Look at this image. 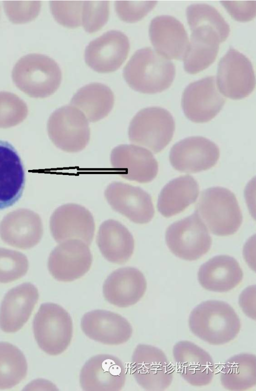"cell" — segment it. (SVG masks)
Returning <instances> with one entry per match:
<instances>
[{"mask_svg":"<svg viewBox=\"0 0 256 391\" xmlns=\"http://www.w3.org/2000/svg\"><path fill=\"white\" fill-rule=\"evenodd\" d=\"M220 157L218 146L210 140L200 136L183 139L172 148L170 162L176 170L196 173L214 166Z\"/></svg>","mask_w":256,"mask_h":391,"instance_id":"obj_13","label":"cell"},{"mask_svg":"<svg viewBox=\"0 0 256 391\" xmlns=\"http://www.w3.org/2000/svg\"><path fill=\"white\" fill-rule=\"evenodd\" d=\"M223 387L229 390H245L256 384L255 354L242 353L236 354L224 364L220 374Z\"/></svg>","mask_w":256,"mask_h":391,"instance_id":"obj_31","label":"cell"},{"mask_svg":"<svg viewBox=\"0 0 256 391\" xmlns=\"http://www.w3.org/2000/svg\"><path fill=\"white\" fill-rule=\"evenodd\" d=\"M243 276L239 263L227 255L210 258L200 266L198 274V280L204 288L218 292H227L236 287Z\"/></svg>","mask_w":256,"mask_h":391,"instance_id":"obj_27","label":"cell"},{"mask_svg":"<svg viewBox=\"0 0 256 391\" xmlns=\"http://www.w3.org/2000/svg\"><path fill=\"white\" fill-rule=\"evenodd\" d=\"M12 78L15 85L29 96L44 98L58 89L62 74L54 60L33 53L18 60L12 70Z\"/></svg>","mask_w":256,"mask_h":391,"instance_id":"obj_3","label":"cell"},{"mask_svg":"<svg viewBox=\"0 0 256 391\" xmlns=\"http://www.w3.org/2000/svg\"><path fill=\"white\" fill-rule=\"evenodd\" d=\"M165 238L174 254L189 261L197 260L206 254L212 242L206 226L196 212L169 226Z\"/></svg>","mask_w":256,"mask_h":391,"instance_id":"obj_7","label":"cell"},{"mask_svg":"<svg viewBox=\"0 0 256 391\" xmlns=\"http://www.w3.org/2000/svg\"><path fill=\"white\" fill-rule=\"evenodd\" d=\"M126 372L122 362L108 354L90 358L83 366L80 384L84 390L118 391L124 386Z\"/></svg>","mask_w":256,"mask_h":391,"instance_id":"obj_15","label":"cell"},{"mask_svg":"<svg viewBox=\"0 0 256 391\" xmlns=\"http://www.w3.org/2000/svg\"><path fill=\"white\" fill-rule=\"evenodd\" d=\"M172 354L178 373L188 383L202 386L212 382L214 364L203 348L191 342L182 340L174 345Z\"/></svg>","mask_w":256,"mask_h":391,"instance_id":"obj_19","label":"cell"},{"mask_svg":"<svg viewBox=\"0 0 256 391\" xmlns=\"http://www.w3.org/2000/svg\"><path fill=\"white\" fill-rule=\"evenodd\" d=\"M50 230L54 240L62 242L76 238L90 245L95 231L91 212L85 207L69 203L58 208L50 218Z\"/></svg>","mask_w":256,"mask_h":391,"instance_id":"obj_17","label":"cell"},{"mask_svg":"<svg viewBox=\"0 0 256 391\" xmlns=\"http://www.w3.org/2000/svg\"><path fill=\"white\" fill-rule=\"evenodd\" d=\"M190 331L212 345H222L234 340L240 332L241 322L232 307L218 300L203 302L191 312L188 318Z\"/></svg>","mask_w":256,"mask_h":391,"instance_id":"obj_1","label":"cell"},{"mask_svg":"<svg viewBox=\"0 0 256 391\" xmlns=\"http://www.w3.org/2000/svg\"><path fill=\"white\" fill-rule=\"evenodd\" d=\"M37 288L30 282L10 290L0 308V328L6 332L20 330L26 322L38 300Z\"/></svg>","mask_w":256,"mask_h":391,"instance_id":"obj_22","label":"cell"},{"mask_svg":"<svg viewBox=\"0 0 256 391\" xmlns=\"http://www.w3.org/2000/svg\"><path fill=\"white\" fill-rule=\"evenodd\" d=\"M104 196L114 210L136 224H146L154 216L152 198L140 187L112 182L106 189Z\"/></svg>","mask_w":256,"mask_h":391,"instance_id":"obj_16","label":"cell"},{"mask_svg":"<svg viewBox=\"0 0 256 391\" xmlns=\"http://www.w3.org/2000/svg\"><path fill=\"white\" fill-rule=\"evenodd\" d=\"M92 256L88 245L80 240L71 238L62 242L50 252L48 270L60 282H72L84 276L90 269Z\"/></svg>","mask_w":256,"mask_h":391,"instance_id":"obj_12","label":"cell"},{"mask_svg":"<svg viewBox=\"0 0 256 391\" xmlns=\"http://www.w3.org/2000/svg\"><path fill=\"white\" fill-rule=\"evenodd\" d=\"M6 15L15 24L25 23L36 18L40 8V0H9L2 2Z\"/></svg>","mask_w":256,"mask_h":391,"instance_id":"obj_38","label":"cell"},{"mask_svg":"<svg viewBox=\"0 0 256 391\" xmlns=\"http://www.w3.org/2000/svg\"><path fill=\"white\" fill-rule=\"evenodd\" d=\"M147 284L143 274L132 267L112 272L103 285L104 296L109 303L126 308L137 303L144 296Z\"/></svg>","mask_w":256,"mask_h":391,"instance_id":"obj_23","label":"cell"},{"mask_svg":"<svg viewBox=\"0 0 256 391\" xmlns=\"http://www.w3.org/2000/svg\"><path fill=\"white\" fill-rule=\"evenodd\" d=\"M255 85L252 62L244 54L230 48L218 64L217 87L220 92L229 98L240 100L248 96Z\"/></svg>","mask_w":256,"mask_h":391,"instance_id":"obj_10","label":"cell"},{"mask_svg":"<svg viewBox=\"0 0 256 391\" xmlns=\"http://www.w3.org/2000/svg\"><path fill=\"white\" fill-rule=\"evenodd\" d=\"M28 262L23 254L14 250L0 248V282L15 281L27 272Z\"/></svg>","mask_w":256,"mask_h":391,"instance_id":"obj_35","label":"cell"},{"mask_svg":"<svg viewBox=\"0 0 256 391\" xmlns=\"http://www.w3.org/2000/svg\"><path fill=\"white\" fill-rule=\"evenodd\" d=\"M199 192V185L193 177L188 175L178 177L162 190L158 197V209L166 218L175 216L194 202Z\"/></svg>","mask_w":256,"mask_h":391,"instance_id":"obj_29","label":"cell"},{"mask_svg":"<svg viewBox=\"0 0 256 391\" xmlns=\"http://www.w3.org/2000/svg\"></svg>","mask_w":256,"mask_h":391,"instance_id":"obj_42","label":"cell"},{"mask_svg":"<svg viewBox=\"0 0 256 391\" xmlns=\"http://www.w3.org/2000/svg\"><path fill=\"white\" fill-rule=\"evenodd\" d=\"M175 369L164 352L149 344H140L132 355L130 373L147 390H164L172 384Z\"/></svg>","mask_w":256,"mask_h":391,"instance_id":"obj_8","label":"cell"},{"mask_svg":"<svg viewBox=\"0 0 256 391\" xmlns=\"http://www.w3.org/2000/svg\"><path fill=\"white\" fill-rule=\"evenodd\" d=\"M195 212L200 215L212 233L218 236L234 234L242 222L236 196L222 187H212L202 191Z\"/></svg>","mask_w":256,"mask_h":391,"instance_id":"obj_4","label":"cell"},{"mask_svg":"<svg viewBox=\"0 0 256 391\" xmlns=\"http://www.w3.org/2000/svg\"><path fill=\"white\" fill-rule=\"evenodd\" d=\"M190 41L183 58L184 69L190 74H198L215 60L220 44L224 40L214 28L206 26L190 28Z\"/></svg>","mask_w":256,"mask_h":391,"instance_id":"obj_26","label":"cell"},{"mask_svg":"<svg viewBox=\"0 0 256 391\" xmlns=\"http://www.w3.org/2000/svg\"><path fill=\"white\" fill-rule=\"evenodd\" d=\"M33 330L40 348L48 354L57 356L64 352L70 344L73 334L72 319L60 306L44 303L34 316Z\"/></svg>","mask_w":256,"mask_h":391,"instance_id":"obj_5","label":"cell"},{"mask_svg":"<svg viewBox=\"0 0 256 391\" xmlns=\"http://www.w3.org/2000/svg\"><path fill=\"white\" fill-rule=\"evenodd\" d=\"M149 35L157 52L167 58H184L189 40L184 26L177 18L166 15L156 16L150 23Z\"/></svg>","mask_w":256,"mask_h":391,"instance_id":"obj_24","label":"cell"},{"mask_svg":"<svg viewBox=\"0 0 256 391\" xmlns=\"http://www.w3.org/2000/svg\"><path fill=\"white\" fill-rule=\"evenodd\" d=\"M24 184V168L18 154L11 144L0 140V210L20 198Z\"/></svg>","mask_w":256,"mask_h":391,"instance_id":"obj_25","label":"cell"},{"mask_svg":"<svg viewBox=\"0 0 256 391\" xmlns=\"http://www.w3.org/2000/svg\"><path fill=\"white\" fill-rule=\"evenodd\" d=\"M96 243L104 258L115 264H123L132 256L134 238L128 229L118 220L110 219L100 226Z\"/></svg>","mask_w":256,"mask_h":391,"instance_id":"obj_28","label":"cell"},{"mask_svg":"<svg viewBox=\"0 0 256 391\" xmlns=\"http://www.w3.org/2000/svg\"><path fill=\"white\" fill-rule=\"evenodd\" d=\"M80 326L90 338L107 345L124 344L132 333V326L126 318L118 313L104 310L86 313Z\"/></svg>","mask_w":256,"mask_h":391,"instance_id":"obj_20","label":"cell"},{"mask_svg":"<svg viewBox=\"0 0 256 391\" xmlns=\"http://www.w3.org/2000/svg\"><path fill=\"white\" fill-rule=\"evenodd\" d=\"M214 76L190 84L184 90L181 100L186 116L196 123H204L221 110L226 98L220 93Z\"/></svg>","mask_w":256,"mask_h":391,"instance_id":"obj_11","label":"cell"},{"mask_svg":"<svg viewBox=\"0 0 256 391\" xmlns=\"http://www.w3.org/2000/svg\"><path fill=\"white\" fill-rule=\"evenodd\" d=\"M175 75L173 62L150 47L136 50L123 70L128 85L144 94H156L168 89Z\"/></svg>","mask_w":256,"mask_h":391,"instance_id":"obj_2","label":"cell"},{"mask_svg":"<svg viewBox=\"0 0 256 391\" xmlns=\"http://www.w3.org/2000/svg\"><path fill=\"white\" fill-rule=\"evenodd\" d=\"M156 0H116V12L122 20L135 22L141 20L156 4Z\"/></svg>","mask_w":256,"mask_h":391,"instance_id":"obj_39","label":"cell"},{"mask_svg":"<svg viewBox=\"0 0 256 391\" xmlns=\"http://www.w3.org/2000/svg\"><path fill=\"white\" fill-rule=\"evenodd\" d=\"M239 305L245 314L256 320V288L252 286L246 288L240 295Z\"/></svg>","mask_w":256,"mask_h":391,"instance_id":"obj_41","label":"cell"},{"mask_svg":"<svg viewBox=\"0 0 256 391\" xmlns=\"http://www.w3.org/2000/svg\"><path fill=\"white\" fill-rule=\"evenodd\" d=\"M109 14V0H84L82 26L90 34L96 32L105 25Z\"/></svg>","mask_w":256,"mask_h":391,"instance_id":"obj_37","label":"cell"},{"mask_svg":"<svg viewBox=\"0 0 256 391\" xmlns=\"http://www.w3.org/2000/svg\"><path fill=\"white\" fill-rule=\"evenodd\" d=\"M84 0H50L51 12L61 25L76 28L82 26Z\"/></svg>","mask_w":256,"mask_h":391,"instance_id":"obj_36","label":"cell"},{"mask_svg":"<svg viewBox=\"0 0 256 391\" xmlns=\"http://www.w3.org/2000/svg\"><path fill=\"white\" fill-rule=\"evenodd\" d=\"M175 130L172 114L158 106L144 108L132 118L128 128L130 141L154 152L162 151L170 142Z\"/></svg>","mask_w":256,"mask_h":391,"instance_id":"obj_6","label":"cell"},{"mask_svg":"<svg viewBox=\"0 0 256 391\" xmlns=\"http://www.w3.org/2000/svg\"><path fill=\"white\" fill-rule=\"evenodd\" d=\"M130 48L129 40L124 34L116 30L108 31L86 47L85 62L98 72H113L126 60Z\"/></svg>","mask_w":256,"mask_h":391,"instance_id":"obj_14","label":"cell"},{"mask_svg":"<svg viewBox=\"0 0 256 391\" xmlns=\"http://www.w3.org/2000/svg\"><path fill=\"white\" fill-rule=\"evenodd\" d=\"M26 102L14 94L0 92V128H9L21 123L27 116Z\"/></svg>","mask_w":256,"mask_h":391,"instance_id":"obj_34","label":"cell"},{"mask_svg":"<svg viewBox=\"0 0 256 391\" xmlns=\"http://www.w3.org/2000/svg\"><path fill=\"white\" fill-rule=\"evenodd\" d=\"M114 101V94L109 87L94 82L80 88L72 98L70 105L80 110L88 121L96 122L108 114Z\"/></svg>","mask_w":256,"mask_h":391,"instance_id":"obj_30","label":"cell"},{"mask_svg":"<svg viewBox=\"0 0 256 391\" xmlns=\"http://www.w3.org/2000/svg\"><path fill=\"white\" fill-rule=\"evenodd\" d=\"M110 162L121 176L140 183L152 181L158 171V162L152 152L134 144L114 148L110 154Z\"/></svg>","mask_w":256,"mask_h":391,"instance_id":"obj_18","label":"cell"},{"mask_svg":"<svg viewBox=\"0 0 256 391\" xmlns=\"http://www.w3.org/2000/svg\"><path fill=\"white\" fill-rule=\"evenodd\" d=\"M222 4L235 20L248 22L256 16V0H222Z\"/></svg>","mask_w":256,"mask_h":391,"instance_id":"obj_40","label":"cell"},{"mask_svg":"<svg viewBox=\"0 0 256 391\" xmlns=\"http://www.w3.org/2000/svg\"><path fill=\"white\" fill-rule=\"evenodd\" d=\"M190 28L204 25L215 29L224 40L228 38L230 28L222 15L214 6L205 4H192L186 9Z\"/></svg>","mask_w":256,"mask_h":391,"instance_id":"obj_33","label":"cell"},{"mask_svg":"<svg viewBox=\"0 0 256 391\" xmlns=\"http://www.w3.org/2000/svg\"><path fill=\"white\" fill-rule=\"evenodd\" d=\"M28 364L22 352L7 342H0V388L14 387L26 376Z\"/></svg>","mask_w":256,"mask_h":391,"instance_id":"obj_32","label":"cell"},{"mask_svg":"<svg viewBox=\"0 0 256 391\" xmlns=\"http://www.w3.org/2000/svg\"><path fill=\"white\" fill-rule=\"evenodd\" d=\"M43 234L40 216L28 209H18L8 214L0 224V236L6 244L21 249L37 244Z\"/></svg>","mask_w":256,"mask_h":391,"instance_id":"obj_21","label":"cell"},{"mask_svg":"<svg viewBox=\"0 0 256 391\" xmlns=\"http://www.w3.org/2000/svg\"><path fill=\"white\" fill-rule=\"evenodd\" d=\"M47 130L53 144L68 152L84 149L90 138L88 120L80 110L71 105L62 106L51 114Z\"/></svg>","mask_w":256,"mask_h":391,"instance_id":"obj_9","label":"cell"}]
</instances>
